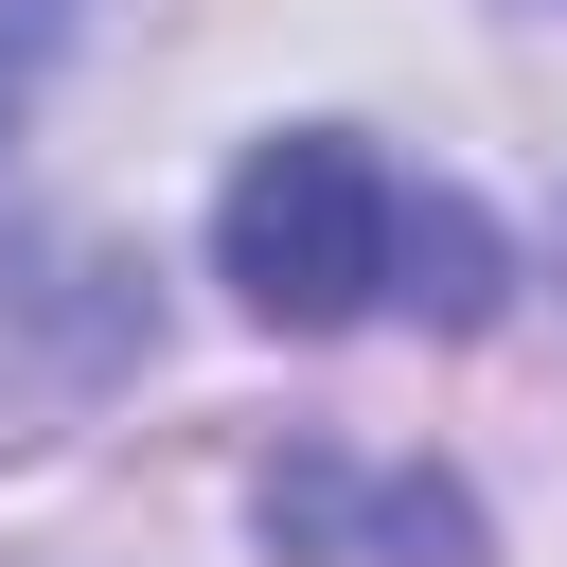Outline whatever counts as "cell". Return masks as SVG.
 <instances>
[{
	"instance_id": "obj_1",
	"label": "cell",
	"mask_w": 567,
	"mask_h": 567,
	"mask_svg": "<svg viewBox=\"0 0 567 567\" xmlns=\"http://www.w3.org/2000/svg\"><path fill=\"white\" fill-rule=\"evenodd\" d=\"M213 266L284 337H337V319H496V284H514L496 213L443 195V177H408V159H372L354 124L248 142L230 195H213Z\"/></svg>"
}]
</instances>
